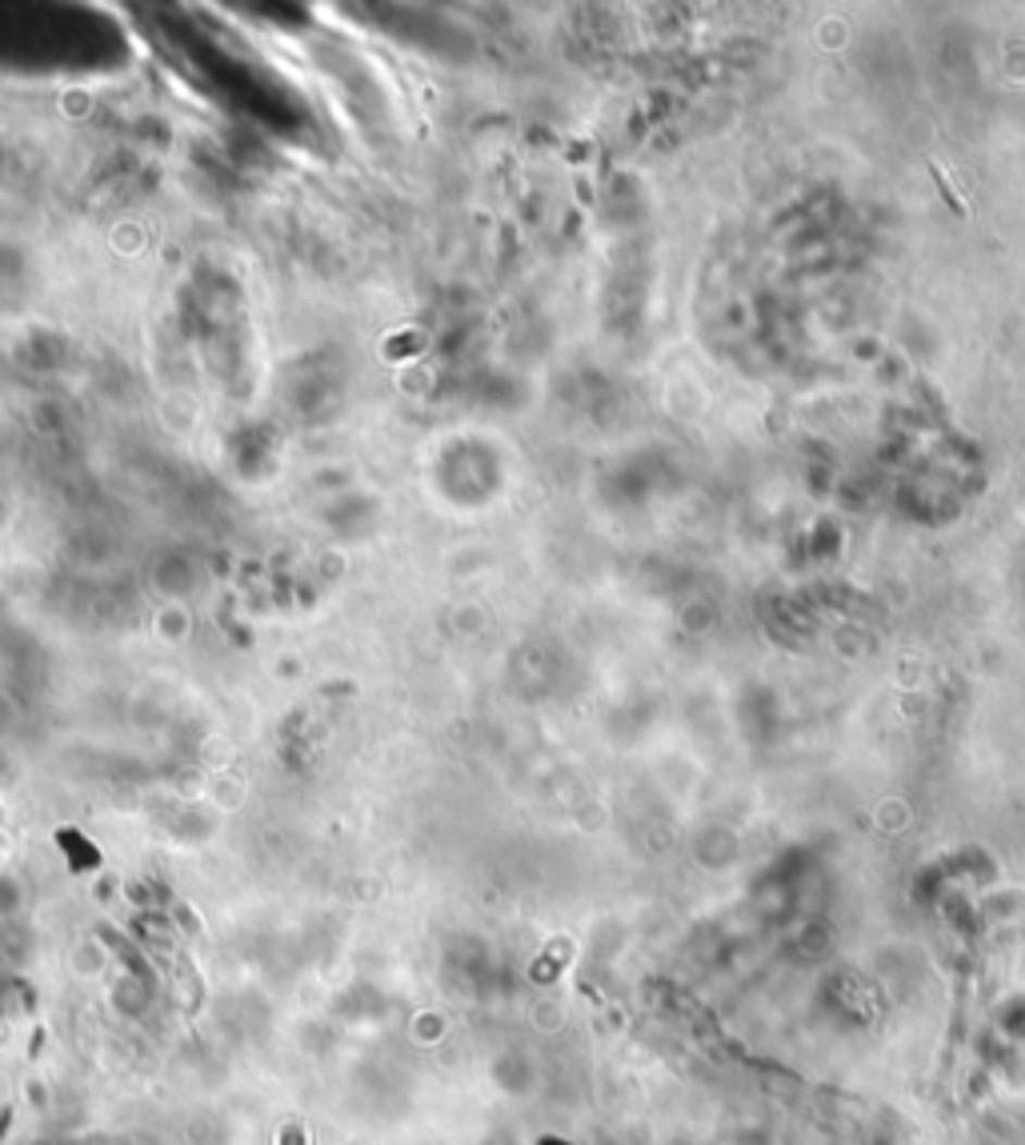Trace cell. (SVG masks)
<instances>
[{
  "instance_id": "1",
  "label": "cell",
  "mask_w": 1025,
  "mask_h": 1145,
  "mask_svg": "<svg viewBox=\"0 0 1025 1145\" xmlns=\"http://www.w3.org/2000/svg\"><path fill=\"white\" fill-rule=\"evenodd\" d=\"M929 169H934V176H937V192H941V197L953 204V213L970 216V204H965V197H958V192H953V181H950V173L941 169V161H929Z\"/></svg>"
}]
</instances>
